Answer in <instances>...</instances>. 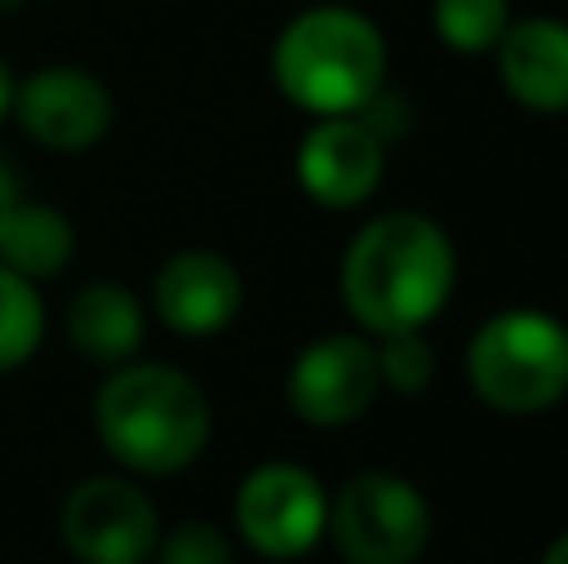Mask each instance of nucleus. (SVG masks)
Returning <instances> with one entry per match:
<instances>
[{
    "instance_id": "nucleus-15",
    "label": "nucleus",
    "mask_w": 568,
    "mask_h": 564,
    "mask_svg": "<svg viewBox=\"0 0 568 564\" xmlns=\"http://www.w3.org/2000/svg\"><path fill=\"white\" fill-rule=\"evenodd\" d=\"M45 340V300L40 285L0 265V375L30 365Z\"/></svg>"
},
{
    "instance_id": "nucleus-1",
    "label": "nucleus",
    "mask_w": 568,
    "mask_h": 564,
    "mask_svg": "<svg viewBox=\"0 0 568 564\" xmlns=\"http://www.w3.org/2000/svg\"><path fill=\"white\" fill-rule=\"evenodd\" d=\"M459 255L449 230L419 210L374 215L349 240L339 265V295L364 335L424 330L454 295Z\"/></svg>"
},
{
    "instance_id": "nucleus-20",
    "label": "nucleus",
    "mask_w": 568,
    "mask_h": 564,
    "mask_svg": "<svg viewBox=\"0 0 568 564\" xmlns=\"http://www.w3.org/2000/svg\"><path fill=\"white\" fill-rule=\"evenodd\" d=\"M10 100H16V75H10V66L0 60V120L10 115Z\"/></svg>"
},
{
    "instance_id": "nucleus-9",
    "label": "nucleus",
    "mask_w": 568,
    "mask_h": 564,
    "mask_svg": "<svg viewBox=\"0 0 568 564\" xmlns=\"http://www.w3.org/2000/svg\"><path fill=\"white\" fill-rule=\"evenodd\" d=\"M384 135L364 115H314L294 150V180L324 210H359L384 185Z\"/></svg>"
},
{
    "instance_id": "nucleus-8",
    "label": "nucleus",
    "mask_w": 568,
    "mask_h": 564,
    "mask_svg": "<svg viewBox=\"0 0 568 564\" xmlns=\"http://www.w3.org/2000/svg\"><path fill=\"white\" fill-rule=\"evenodd\" d=\"M384 380H379V355H374L369 335H320L290 360L284 375V400L290 410L314 430H339L354 425L374 410Z\"/></svg>"
},
{
    "instance_id": "nucleus-7",
    "label": "nucleus",
    "mask_w": 568,
    "mask_h": 564,
    "mask_svg": "<svg viewBox=\"0 0 568 564\" xmlns=\"http://www.w3.org/2000/svg\"><path fill=\"white\" fill-rule=\"evenodd\" d=\"M60 540L80 564H150L160 545L155 500L130 475H90L60 505Z\"/></svg>"
},
{
    "instance_id": "nucleus-16",
    "label": "nucleus",
    "mask_w": 568,
    "mask_h": 564,
    "mask_svg": "<svg viewBox=\"0 0 568 564\" xmlns=\"http://www.w3.org/2000/svg\"><path fill=\"white\" fill-rule=\"evenodd\" d=\"M509 20V0H434V36L454 56H494Z\"/></svg>"
},
{
    "instance_id": "nucleus-11",
    "label": "nucleus",
    "mask_w": 568,
    "mask_h": 564,
    "mask_svg": "<svg viewBox=\"0 0 568 564\" xmlns=\"http://www.w3.org/2000/svg\"><path fill=\"white\" fill-rule=\"evenodd\" d=\"M150 305L160 325L175 330L180 340H210L235 325L245 305V280L220 250H180L155 270Z\"/></svg>"
},
{
    "instance_id": "nucleus-2",
    "label": "nucleus",
    "mask_w": 568,
    "mask_h": 564,
    "mask_svg": "<svg viewBox=\"0 0 568 564\" xmlns=\"http://www.w3.org/2000/svg\"><path fill=\"white\" fill-rule=\"evenodd\" d=\"M215 410L200 380L175 365H125L105 370L95 390V435L105 455L130 475H175L190 470L210 445Z\"/></svg>"
},
{
    "instance_id": "nucleus-12",
    "label": "nucleus",
    "mask_w": 568,
    "mask_h": 564,
    "mask_svg": "<svg viewBox=\"0 0 568 564\" xmlns=\"http://www.w3.org/2000/svg\"><path fill=\"white\" fill-rule=\"evenodd\" d=\"M499 80L524 110L534 115H564L568 110V20L524 16L494 46Z\"/></svg>"
},
{
    "instance_id": "nucleus-5",
    "label": "nucleus",
    "mask_w": 568,
    "mask_h": 564,
    "mask_svg": "<svg viewBox=\"0 0 568 564\" xmlns=\"http://www.w3.org/2000/svg\"><path fill=\"white\" fill-rule=\"evenodd\" d=\"M429 500L399 470H359L329 495V525L344 564H414L429 550Z\"/></svg>"
},
{
    "instance_id": "nucleus-4",
    "label": "nucleus",
    "mask_w": 568,
    "mask_h": 564,
    "mask_svg": "<svg viewBox=\"0 0 568 564\" xmlns=\"http://www.w3.org/2000/svg\"><path fill=\"white\" fill-rule=\"evenodd\" d=\"M469 385L499 415H544L568 395V325L549 310L514 305L469 340Z\"/></svg>"
},
{
    "instance_id": "nucleus-19",
    "label": "nucleus",
    "mask_w": 568,
    "mask_h": 564,
    "mask_svg": "<svg viewBox=\"0 0 568 564\" xmlns=\"http://www.w3.org/2000/svg\"><path fill=\"white\" fill-rule=\"evenodd\" d=\"M16 205H20V185H16V175H10V165L0 160V230H6V220Z\"/></svg>"
},
{
    "instance_id": "nucleus-10",
    "label": "nucleus",
    "mask_w": 568,
    "mask_h": 564,
    "mask_svg": "<svg viewBox=\"0 0 568 564\" xmlns=\"http://www.w3.org/2000/svg\"><path fill=\"white\" fill-rule=\"evenodd\" d=\"M10 115L20 120V130L36 145L55 150V155H75V150H90L110 135L115 100H110V85L95 70L45 66L30 70L26 80H16Z\"/></svg>"
},
{
    "instance_id": "nucleus-6",
    "label": "nucleus",
    "mask_w": 568,
    "mask_h": 564,
    "mask_svg": "<svg viewBox=\"0 0 568 564\" xmlns=\"http://www.w3.org/2000/svg\"><path fill=\"white\" fill-rule=\"evenodd\" d=\"M329 525V490L320 475L294 460L255 465L235 490V530L255 555L300 560L324 540Z\"/></svg>"
},
{
    "instance_id": "nucleus-18",
    "label": "nucleus",
    "mask_w": 568,
    "mask_h": 564,
    "mask_svg": "<svg viewBox=\"0 0 568 564\" xmlns=\"http://www.w3.org/2000/svg\"><path fill=\"white\" fill-rule=\"evenodd\" d=\"M155 560L160 564H235V545L210 520H185L175 530H160Z\"/></svg>"
},
{
    "instance_id": "nucleus-3",
    "label": "nucleus",
    "mask_w": 568,
    "mask_h": 564,
    "mask_svg": "<svg viewBox=\"0 0 568 564\" xmlns=\"http://www.w3.org/2000/svg\"><path fill=\"white\" fill-rule=\"evenodd\" d=\"M270 70L304 115H364L384 95L389 40L354 6H310L280 30Z\"/></svg>"
},
{
    "instance_id": "nucleus-14",
    "label": "nucleus",
    "mask_w": 568,
    "mask_h": 564,
    "mask_svg": "<svg viewBox=\"0 0 568 564\" xmlns=\"http://www.w3.org/2000/svg\"><path fill=\"white\" fill-rule=\"evenodd\" d=\"M75 255V225L60 215L55 205H36V200H20L10 210L6 230H0V265H10L26 280H50L70 265Z\"/></svg>"
},
{
    "instance_id": "nucleus-17",
    "label": "nucleus",
    "mask_w": 568,
    "mask_h": 564,
    "mask_svg": "<svg viewBox=\"0 0 568 564\" xmlns=\"http://www.w3.org/2000/svg\"><path fill=\"white\" fill-rule=\"evenodd\" d=\"M379 355V380L394 395H419L434 385V345L424 330H394V335H369Z\"/></svg>"
},
{
    "instance_id": "nucleus-22",
    "label": "nucleus",
    "mask_w": 568,
    "mask_h": 564,
    "mask_svg": "<svg viewBox=\"0 0 568 564\" xmlns=\"http://www.w3.org/2000/svg\"><path fill=\"white\" fill-rule=\"evenodd\" d=\"M16 6H26V0H0V10H16Z\"/></svg>"
},
{
    "instance_id": "nucleus-13",
    "label": "nucleus",
    "mask_w": 568,
    "mask_h": 564,
    "mask_svg": "<svg viewBox=\"0 0 568 564\" xmlns=\"http://www.w3.org/2000/svg\"><path fill=\"white\" fill-rule=\"evenodd\" d=\"M65 335L90 365H125L145 345V305L120 280H90L65 305Z\"/></svg>"
},
{
    "instance_id": "nucleus-21",
    "label": "nucleus",
    "mask_w": 568,
    "mask_h": 564,
    "mask_svg": "<svg viewBox=\"0 0 568 564\" xmlns=\"http://www.w3.org/2000/svg\"><path fill=\"white\" fill-rule=\"evenodd\" d=\"M539 564H568V530H564L559 540H554L549 550H544V560H539Z\"/></svg>"
}]
</instances>
